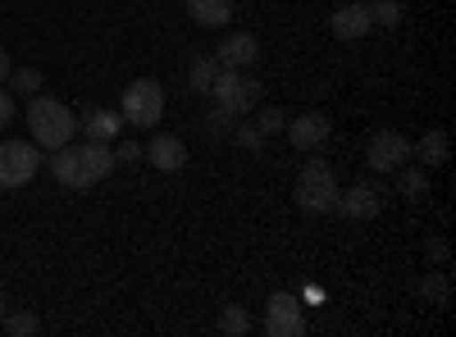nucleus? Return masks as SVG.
Instances as JSON below:
<instances>
[{
  "instance_id": "obj_18",
  "label": "nucleus",
  "mask_w": 456,
  "mask_h": 337,
  "mask_svg": "<svg viewBox=\"0 0 456 337\" xmlns=\"http://www.w3.org/2000/svg\"><path fill=\"white\" fill-rule=\"evenodd\" d=\"M219 60L215 55H201V60H192V68H187V87L192 92H201V96H210V87H215V78H219Z\"/></svg>"
},
{
  "instance_id": "obj_12",
  "label": "nucleus",
  "mask_w": 456,
  "mask_h": 337,
  "mask_svg": "<svg viewBox=\"0 0 456 337\" xmlns=\"http://www.w3.org/2000/svg\"><path fill=\"white\" fill-rule=\"evenodd\" d=\"M215 60H219L224 68H251V64L260 60V42H256L251 32H228L224 46L215 51Z\"/></svg>"
},
{
  "instance_id": "obj_2",
  "label": "nucleus",
  "mask_w": 456,
  "mask_h": 337,
  "mask_svg": "<svg viewBox=\"0 0 456 337\" xmlns=\"http://www.w3.org/2000/svg\"><path fill=\"white\" fill-rule=\"evenodd\" d=\"M28 132L32 141L42 146V151H60V146L73 141L78 132V119H73V109L55 96H32L28 100Z\"/></svg>"
},
{
  "instance_id": "obj_8",
  "label": "nucleus",
  "mask_w": 456,
  "mask_h": 337,
  "mask_svg": "<svg viewBox=\"0 0 456 337\" xmlns=\"http://www.w3.org/2000/svg\"><path fill=\"white\" fill-rule=\"evenodd\" d=\"M265 333L270 337H301L306 333V310L292 292H274L270 306H265Z\"/></svg>"
},
{
  "instance_id": "obj_1",
  "label": "nucleus",
  "mask_w": 456,
  "mask_h": 337,
  "mask_svg": "<svg viewBox=\"0 0 456 337\" xmlns=\"http://www.w3.org/2000/svg\"><path fill=\"white\" fill-rule=\"evenodd\" d=\"M46 169L55 173L60 187H78L83 192V187H96L101 178H110L119 164H114V151L105 141H83V146L69 141V146H60V151H51Z\"/></svg>"
},
{
  "instance_id": "obj_23",
  "label": "nucleus",
  "mask_w": 456,
  "mask_h": 337,
  "mask_svg": "<svg viewBox=\"0 0 456 337\" xmlns=\"http://www.w3.org/2000/svg\"><path fill=\"white\" fill-rule=\"evenodd\" d=\"M370 19H374V28H397L402 23V5H397V0H374Z\"/></svg>"
},
{
  "instance_id": "obj_16",
  "label": "nucleus",
  "mask_w": 456,
  "mask_h": 337,
  "mask_svg": "<svg viewBox=\"0 0 456 337\" xmlns=\"http://www.w3.org/2000/svg\"><path fill=\"white\" fill-rule=\"evenodd\" d=\"M447 151H452V141H447V132H443V128H429V132L420 137V146H411V156H420V160H425V169L447 164Z\"/></svg>"
},
{
  "instance_id": "obj_24",
  "label": "nucleus",
  "mask_w": 456,
  "mask_h": 337,
  "mask_svg": "<svg viewBox=\"0 0 456 337\" xmlns=\"http://www.w3.org/2000/svg\"><path fill=\"white\" fill-rule=\"evenodd\" d=\"M228 137H233V141L242 146V151H251V156H260V151H265V132H260L256 124H242V128H233Z\"/></svg>"
},
{
  "instance_id": "obj_29",
  "label": "nucleus",
  "mask_w": 456,
  "mask_h": 337,
  "mask_svg": "<svg viewBox=\"0 0 456 337\" xmlns=\"http://www.w3.org/2000/svg\"><path fill=\"white\" fill-rule=\"evenodd\" d=\"M425 255H429V260H438V265H447V255H452V251H447V242H443V237H429V242H425Z\"/></svg>"
},
{
  "instance_id": "obj_14",
  "label": "nucleus",
  "mask_w": 456,
  "mask_h": 337,
  "mask_svg": "<svg viewBox=\"0 0 456 337\" xmlns=\"http://www.w3.org/2000/svg\"><path fill=\"white\" fill-rule=\"evenodd\" d=\"M78 128L87 132V141H105V146H110L114 137L124 132V115H119V109H92Z\"/></svg>"
},
{
  "instance_id": "obj_3",
  "label": "nucleus",
  "mask_w": 456,
  "mask_h": 337,
  "mask_svg": "<svg viewBox=\"0 0 456 337\" xmlns=\"http://www.w3.org/2000/svg\"><path fill=\"white\" fill-rule=\"evenodd\" d=\"M338 192L342 187H338V178L324 160H306L301 173H297V182H292V201H297L301 214H333Z\"/></svg>"
},
{
  "instance_id": "obj_15",
  "label": "nucleus",
  "mask_w": 456,
  "mask_h": 337,
  "mask_svg": "<svg viewBox=\"0 0 456 337\" xmlns=\"http://www.w3.org/2000/svg\"><path fill=\"white\" fill-rule=\"evenodd\" d=\"M187 14L201 28H224L233 19V0H187Z\"/></svg>"
},
{
  "instance_id": "obj_26",
  "label": "nucleus",
  "mask_w": 456,
  "mask_h": 337,
  "mask_svg": "<svg viewBox=\"0 0 456 337\" xmlns=\"http://www.w3.org/2000/svg\"><path fill=\"white\" fill-rule=\"evenodd\" d=\"M256 128H260L265 137H274V132H283V128H288V119H283V109H260V115H256Z\"/></svg>"
},
{
  "instance_id": "obj_13",
  "label": "nucleus",
  "mask_w": 456,
  "mask_h": 337,
  "mask_svg": "<svg viewBox=\"0 0 456 337\" xmlns=\"http://www.w3.org/2000/svg\"><path fill=\"white\" fill-rule=\"evenodd\" d=\"M146 160L156 164L160 173H183L187 169V146L178 137H169V132H156L151 146H146Z\"/></svg>"
},
{
  "instance_id": "obj_20",
  "label": "nucleus",
  "mask_w": 456,
  "mask_h": 337,
  "mask_svg": "<svg viewBox=\"0 0 456 337\" xmlns=\"http://www.w3.org/2000/svg\"><path fill=\"white\" fill-rule=\"evenodd\" d=\"M420 296L429 306H447L452 301V278H447V269H429L425 278H420Z\"/></svg>"
},
{
  "instance_id": "obj_28",
  "label": "nucleus",
  "mask_w": 456,
  "mask_h": 337,
  "mask_svg": "<svg viewBox=\"0 0 456 337\" xmlns=\"http://www.w3.org/2000/svg\"><path fill=\"white\" fill-rule=\"evenodd\" d=\"M14 124V92L0 83V128H10Z\"/></svg>"
},
{
  "instance_id": "obj_19",
  "label": "nucleus",
  "mask_w": 456,
  "mask_h": 337,
  "mask_svg": "<svg viewBox=\"0 0 456 337\" xmlns=\"http://www.w3.org/2000/svg\"><path fill=\"white\" fill-rule=\"evenodd\" d=\"M215 333H219V337H247V333H251L247 306H224L219 319H215Z\"/></svg>"
},
{
  "instance_id": "obj_17",
  "label": "nucleus",
  "mask_w": 456,
  "mask_h": 337,
  "mask_svg": "<svg viewBox=\"0 0 456 337\" xmlns=\"http://www.w3.org/2000/svg\"><path fill=\"white\" fill-rule=\"evenodd\" d=\"M425 192H429V169L402 164V169H397V197H406V201H425Z\"/></svg>"
},
{
  "instance_id": "obj_11",
  "label": "nucleus",
  "mask_w": 456,
  "mask_h": 337,
  "mask_svg": "<svg viewBox=\"0 0 456 337\" xmlns=\"http://www.w3.org/2000/svg\"><path fill=\"white\" fill-rule=\"evenodd\" d=\"M329 28H333V36H338V42H361V36H365V32L374 28V19H370V5H361V0H352V5L333 10Z\"/></svg>"
},
{
  "instance_id": "obj_10",
  "label": "nucleus",
  "mask_w": 456,
  "mask_h": 337,
  "mask_svg": "<svg viewBox=\"0 0 456 337\" xmlns=\"http://www.w3.org/2000/svg\"><path fill=\"white\" fill-rule=\"evenodd\" d=\"M288 141H292V151H301V156L320 151V146L329 141V119L315 115V109H311V115H297V119L288 124Z\"/></svg>"
},
{
  "instance_id": "obj_6",
  "label": "nucleus",
  "mask_w": 456,
  "mask_h": 337,
  "mask_svg": "<svg viewBox=\"0 0 456 337\" xmlns=\"http://www.w3.org/2000/svg\"><path fill=\"white\" fill-rule=\"evenodd\" d=\"M42 146L37 141H0V187L14 192V187H28L42 169Z\"/></svg>"
},
{
  "instance_id": "obj_4",
  "label": "nucleus",
  "mask_w": 456,
  "mask_h": 337,
  "mask_svg": "<svg viewBox=\"0 0 456 337\" xmlns=\"http://www.w3.org/2000/svg\"><path fill=\"white\" fill-rule=\"evenodd\" d=\"M210 96H215V105L233 109V115L242 119V115H251V109L260 105V83L251 78V68H219Z\"/></svg>"
},
{
  "instance_id": "obj_22",
  "label": "nucleus",
  "mask_w": 456,
  "mask_h": 337,
  "mask_svg": "<svg viewBox=\"0 0 456 337\" xmlns=\"http://www.w3.org/2000/svg\"><path fill=\"white\" fill-rule=\"evenodd\" d=\"M0 324H5L10 337H32L37 328H42V319H37L32 310H19V315H0Z\"/></svg>"
},
{
  "instance_id": "obj_27",
  "label": "nucleus",
  "mask_w": 456,
  "mask_h": 337,
  "mask_svg": "<svg viewBox=\"0 0 456 337\" xmlns=\"http://www.w3.org/2000/svg\"><path fill=\"white\" fill-rule=\"evenodd\" d=\"M137 160H146V151L137 141H119V146H114V164H137Z\"/></svg>"
},
{
  "instance_id": "obj_9",
  "label": "nucleus",
  "mask_w": 456,
  "mask_h": 337,
  "mask_svg": "<svg viewBox=\"0 0 456 337\" xmlns=\"http://www.w3.org/2000/svg\"><path fill=\"white\" fill-rule=\"evenodd\" d=\"M411 160V141L402 137V132H393V128H379L374 137H370V146H365V164L374 169V173H393V169H402Z\"/></svg>"
},
{
  "instance_id": "obj_21",
  "label": "nucleus",
  "mask_w": 456,
  "mask_h": 337,
  "mask_svg": "<svg viewBox=\"0 0 456 337\" xmlns=\"http://www.w3.org/2000/svg\"><path fill=\"white\" fill-rule=\"evenodd\" d=\"M10 92L14 96H37V92H42V73H37V68H10Z\"/></svg>"
},
{
  "instance_id": "obj_7",
  "label": "nucleus",
  "mask_w": 456,
  "mask_h": 337,
  "mask_svg": "<svg viewBox=\"0 0 456 337\" xmlns=\"http://www.w3.org/2000/svg\"><path fill=\"white\" fill-rule=\"evenodd\" d=\"M388 187L379 182V178H365V182H352L347 192H338V214H347V219H374V214H384L388 205Z\"/></svg>"
},
{
  "instance_id": "obj_31",
  "label": "nucleus",
  "mask_w": 456,
  "mask_h": 337,
  "mask_svg": "<svg viewBox=\"0 0 456 337\" xmlns=\"http://www.w3.org/2000/svg\"><path fill=\"white\" fill-rule=\"evenodd\" d=\"M0 315H5V278H0Z\"/></svg>"
},
{
  "instance_id": "obj_32",
  "label": "nucleus",
  "mask_w": 456,
  "mask_h": 337,
  "mask_svg": "<svg viewBox=\"0 0 456 337\" xmlns=\"http://www.w3.org/2000/svg\"><path fill=\"white\" fill-rule=\"evenodd\" d=\"M361 5H374V0H361Z\"/></svg>"
},
{
  "instance_id": "obj_30",
  "label": "nucleus",
  "mask_w": 456,
  "mask_h": 337,
  "mask_svg": "<svg viewBox=\"0 0 456 337\" xmlns=\"http://www.w3.org/2000/svg\"><path fill=\"white\" fill-rule=\"evenodd\" d=\"M10 68H14V64H10V51H0V83L10 78Z\"/></svg>"
},
{
  "instance_id": "obj_5",
  "label": "nucleus",
  "mask_w": 456,
  "mask_h": 337,
  "mask_svg": "<svg viewBox=\"0 0 456 337\" xmlns=\"http://www.w3.org/2000/svg\"><path fill=\"white\" fill-rule=\"evenodd\" d=\"M119 115H124V124H137V128L160 124V115H165V87L156 78L128 83L124 87V100H119Z\"/></svg>"
},
{
  "instance_id": "obj_25",
  "label": "nucleus",
  "mask_w": 456,
  "mask_h": 337,
  "mask_svg": "<svg viewBox=\"0 0 456 337\" xmlns=\"http://www.w3.org/2000/svg\"><path fill=\"white\" fill-rule=\"evenodd\" d=\"M233 119H238L233 109H224V105H215L210 115H206V128H210L215 137H228V132H233Z\"/></svg>"
}]
</instances>
